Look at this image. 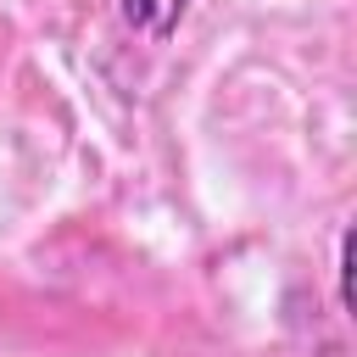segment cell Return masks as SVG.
Instances as JSON below:
<instances>
[{
	"label": "cell",
	"instance_id": "obj_1",
	"mask_svg": "<svg viewBox=\"0 0 357 357\" xmlns=\"http://www.w3.org/2000/svg\"><path fill=\"white\" fill-rule=\"evenodd\" d=\"M195 0H123V22L134 28V33H145V39H173V28L184 22V11H190Z\"/></svg>",
	"mask_w": 357,
	"mask_h": 357
}]
</instances>
